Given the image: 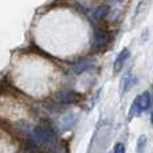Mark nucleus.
<instances>
[{
  "mask_svg": "<svg viewBox=\"0 0 153 153\" xmlns=\"http://www.w3.org/2000/svg\"><path fill=\"white\" fill-rule=\"evenodd\" d=\"M31 138L36 146H40V148H51V146L55 145L56 132L53 128V125L45 122V124L36 125L32 129Z\"/></svg>",
  "mask_w": 153,
  "mask_h": 153,
  "instance_id": "obj_1",
  "label": "nucleus"
},
{
  "mask_svg": "<svg viewBox=\"0 0 153 153\" xmlns=\"http://www.w3.org/2000/svg\"><path fill=\"white\" fill-rule=\"evenodd\" d=\"M108 13H109V7L108 5H100V7H97L95 8V11H94V16L97 19L105 18Z\"/></svg>",
  "mask_w": 153,
  "mask_h": 153,
  "instance_id": "obj_9",
  "label": "nucleus"
},
{
  "mask_svg": "<svg viewBox=\"0 0 153 153\" xmlns=\"http://www.w3.org/2000/svg\"><path fill=\"white\" fill-rule=\"evenodd\" d=\"M93 67H94V65L91 63V62H78V63H75L74 66H73V71L75 73V74H83V73L89 71V70H91Z\"/></svg>",
  "mask_w": 153,
  "mask_h": 153,
  "instance_id": "obj_6",
  "label": "nucleus"
},
{
  "mask_svg": "<svg viewBox=\"0 0 153 153\" xmlns=\"http://www.w3.org/2000/svg\"><path fill=\"white\" fill-rule=\"evenodd\" d=\"M81 95L78 94L74 90H62L56 94V101L62 105H69V103H74V102H78L81 100Z\"/></svg>",
  "mask_w": 153,
  "mask_h": 153,
  "instance_id": "obj_4",
  "label": "nucleus"
},
{
  "mask_svg": "<svg viewBox=\"0 0 153 153\" xmlns=\"http://www.w3.org/2000/svg\"><path fill=\"white\" fill-rule=\"evenodd\" d=\"M136 83V78L130 73H128L126 75L122 78V93H126L128 90H130V87Z\"/></svg>",
  "mask_w": 153,
  "mask_h": 153,
  "instance_id": "obj_8",
  "label": "nucleus"
},
{
  "mask_svg": "<svg viewBox=\"0 0 153 153\" xmlns=\"http://www.w3.org/2000/svg\"><path fill=\"white\" fill-rule=\"evenodd\" d=\"M110 42V36L109 34L102 28H94V40H93V47L95 50H102L108 46V43Z\"/></svg>",
  "mask_w": 153,
  "mask_h": 153,
  "instance_id": "obj_3",
  "label": "nucleus"
},
{
  "mask_svg": "<svg viewBox=\"0 0 153 153\" xmlns=\"http://www.w3.org/2000/svg\"><path fill=\"white\" fill-rule=\"evenodd\" d=\"M146 141H148V138H146L145 134L140 136L137 140V153H144V151H145V146H146Z\"/></svg>",
  "mask_w": 153,
  "mask_h": 153,
  "instance_id": "obj_10",
  "label": "nucleus"
},
{
  "mask_svg": "<svg viewBox=\"0 0 153 153\" xmlns=\"http://www.w3.org/2000/svg\"><path fill=\"white\" fill-rule=\"evenodd\" d=\"M75 122H76L75 114L70 113V114H66V116L61 120V126H62V129H69V128H71Z\"/></svg>",
  "mask_w": 153,
  "mask_h": 153,
  "instance_id": "obj_7",
  "label": "nucleus"
},
{
  "mask_svg": "<svg viewBox=\"0 0 153 153\" xmlns=\"http://www.w3.org/2000/svg\"><path fill=\"white\" fill-rule=\"evenodd\" d=\"M151 122L153 124V111H152V114H151Z\"/></svg>",
  "mask_w": 153,
  "mask_h": 153,
  "instance_id": "obj_12",
  "label": "nucleus"
},
{
  "mask_svg": "<svg viewBox=\"0 0 153 153\" xmlns=\"http://www.w3.org/2000/svg\"><path fill=\"white\" fill-rule=\"evenodd\" d=\"M113 153H125V145L122 143H117L116 145H114Z\"/></svg>",
  "mask_w": 153,
  "mask_h": 153,
  "instance_id": "obj_11",
  "label": "nucleus"
},
{
  "mask_svg": "<svg viewBox=\"0 0 153 153\" xmlns=\"http://www.w3.org/2000/svg\"><path fill=\"white\" fill-rule=\"evenodd\" d=\"M151 105H152L151 93L149 91L141 93L140 95H137V97L134 98L132 106H130V109H129V120H132L133 117L138 116V114L143 113V111L148 110Z\"/></svg>",
  "mask_w": 153,
  "mask_h": 153,
  "instance_id": "obj_2",
  "label": "nucleus"
},
{
  "mask_svg": "<svg viewBox=\"0 0 153 153\" xmlns=\"http://www.w3.org/2000/svg\"><path fill=\"white\" fill-rule=\"evenodd\" d=\"M130 56V51L128 50V48H124V50L121 51V53L117 55L116 61H114V65H113V69L116 73H120L122 70V67H124L125 62L128 61V58Z\"/></svg>",
  "mask_w": 153,
  "mask_h": 153,
  "instance_id": "obj_5",
  "label": "nucleus"
}]
</instances>
